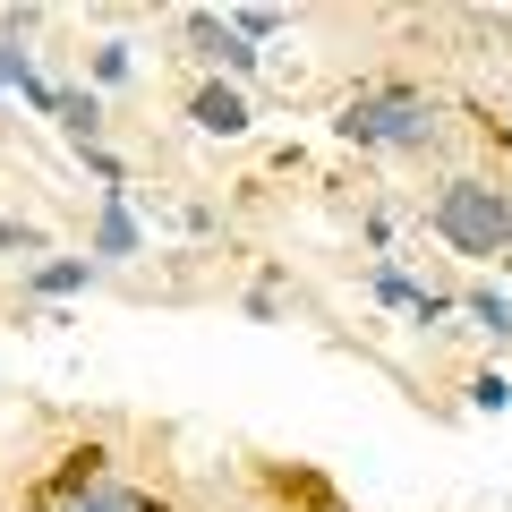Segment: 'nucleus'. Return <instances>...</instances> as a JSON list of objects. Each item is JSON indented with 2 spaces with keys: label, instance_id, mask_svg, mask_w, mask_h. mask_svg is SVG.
Listing matches in <instances>:
<instances>
[{
  "label": "nucleus",
  "instance_id": "7ed1b4c3",
  "mask_svg": "<svg viewBox=\"0 0 512 512\" xmlns=\"http://www.w3.org/2000/svg\"><path fill=\"white\" fill-rule=\"evenodd\" d=\"M103 461H111L103 444H77V453H60V470L43 478L35 495H26V512H60V504H77V495H86L94 478H103Z\"/></svg>",
  "mask_w": 512,
  "mask_h": 512
},
{
  "label": "nucleus",
  "instance_id": "0eeeda50",
  "mask_svg": "<svg viewBox=\"0 0 512 512\" xmlns=\"http://www.w3.org/2000/svg\"><path fill=\"white\" fill-rule=\"evenodd\" d=\"M188 111H197V128H214V137H239V128H248V103H239V86H205Z\"/></svg>",
  "mask_w": 512,
  "mask_h": 512
},
{
  "label": "nucleus",
  "instance_id": "6e6552de",
  "mask_svg": "<svg viewBox=\"0 0 512 512\" xmlns=\"http://www.w3.org/2000/svg\"><path fill=\"white\" fill-rule=\"evenodd\" d=\"M52 111H60V128H69L77 146L94 154V128H103V103H94V94H52Z\"/></svg>",
  "mask_w": 512,
  "mask_h": 512
},
{
  "label": "nucleus",
  "instance_id": "39448f33",
  "mask_svg": "<svg viewBox=\"0 0 512 512\" xmlns=\"http://www.w3.org/2000/svg\"><path fill=\"white\" fill-rule=\"evenodd\" d=\"M188 35H197V43H205V60H222L231 77H248V69H256V52H248V35H239V26H222V18H188Z\"/></svg>",
  "mask_w": 512,
  "mask_h": 512
},
{
  "label": "nucleus",
  "instance_id": "9d476101",
  "mask_svg": "<svg viewBox=\"0 0 512 512\" xmlns=\"http://www.w3.org/2000/svg\"><path fill=\"white\" fill-rule=\"evenodd\" d=\"M94 248H103V256H128V248H137V222L120 214V197H111V214H103V239H94Z\"/></svg>",
  "mask_w": 512,
  "mask_h": 512
},
{
  "label": "nucleus",
  "instance_id": "1a4fd4ad",
  "mask_svg": "<svg viewBox=\"0 0 512 512\" xmlns=\"http://www.w3.org/2000/svg\"><path fill=\"white\" fill-rule=\"evenodd\" d=\"M86 274H94L86 256H60V265H35V291H43V299H60V291H77Z\"/></svg>",
  "mask_w": 512,
  "mask_h": 512
},
{
  "label": "nucleus",
  "instance_id": "f257e3e1",
  "mask_svg": "<svg viewBox=\"0 0 512 512\" xmlns=\"http://www.w3.org/2000/svg\"><path fill=\"white\" fill-rule=\"evenodd\" d=\"M427 222H436L461 256H478V265H512V197H504V188H487V180H444L436 205H427Z\"/></svg>",
  "mask_w": 512,
  "mask_h": 512
},
{
  "label": "nucleus",
  "instance_id": "f03ea898",
  "mask_svg": "<svg viewBox=\"0 0 512 512\" xmlns=\"http://www.w3.org/2000/svg\"><path fill=\"white\" fill-rule=\"evenodd\" d=\"M333 128H342L350 146H427V137H436V103H427L419 86H393V77H384V86L350 94Z\"/></svg>",
  "mask_w": 512,
  "mask_h": 512
},
{
  "label": "nucleus",
  "instance_id": "423d86ee",
  "mask_svg": "<svg viewBox=\"0 0 512 512\" xmlns=\"http://www.w3.org/2000/svg\"><path fill=\"white\" fill-rule=\"evenodd\" d=\"M60 512H171L163 495H146V487H120V478H94L77 504H60Z\"/></svg>",
  "mask_w": 512,
  "mask_h": 512
},
{
  "label": "nucleus",
  "instance_id": "20e7f679",
  "mask_svg": "<svg viewBox=\"0 0 512 512\" xmlns=\"http://www.w3.org/2000/svg\"><path fill=\"white\" fill-rule=\"evenodd\" d=\"M265 487H274L282 504H299V512H342V495H333L308 461H265Z\"/></svg>",
  "mask_w": 512,
  "mask_h": 512
},
{
  "label": "nucleus",
  "instance_id": "9b49d317",
  "mask_svg": "<svg viewBox=\"0 0 512 512\" xmlns=\"http://www.w3.org/2000/svg\"><path fill=\"white\" fill-rule=\"evenodd\" d=\"M470 308H478V325H487V333H512V308H504V291H478Z\"/></svg>",
  "mask_w": 512,
  "mask_h": 512
},
{
  "label": "nucleus",
  "instance_id": "f8f14e48",
  "mask_svg": "<svg viewBox=\"0 0 512 512\" xmlns=\"http://www.w3.org/2000/svg\"><path fill=\"white\" fill-rule=\"evenodd\" d=\"M470 402H478V410H504L512 384H504V376H470Z\"/></svg>",
  "mask_w": 512,
  "mask_h": 512
}]
</instances>
